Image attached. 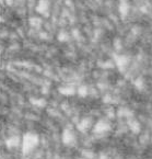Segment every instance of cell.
I'll list each match as a JSON object with an SVG mask.
<instances>
[{"mask_svg":"<svg viewBox=\"0 0 152 159\" xmlns=\"http://www.w3.org/2000/svg\"><path fill=\"white\" fill-rule=\"evenodd\" d=\"M39 136L34 133H26L22 140V153L23 155H30L39 146Z\"/></svg>","mask_w":152,"mask_h":159,"instance_id":"cell-1","label":"cell"},{"mask_svg":"<svg viewBox=\"0 0 152 159\" xmlns=\"http://www.w3.org/2000/svg\"><path fill=\"white\" fill-rule=\"evenodd\" d=\"M61 140H63V143L66 145V146H74L76 144V135L74 133L70 130H65L63 132V135H61Z\"/></svg>","mask_w":152,"mask_h":159,"instance_id":"cell-2","label":"cell"},{"mask_svg":"<svg viewBox=\"0 0 152 159\" xmlns=\"http://www.w3.org/2000/svg\"><path fill=\"white\" fill-rule=\"evenodd\" d=\"M111 130V124L105 120H100L94 125V133L95 134H104V133L108 132Z\"/></svg>","mask_w":152,"mask_h":159,"instance_id":"cell-3","label":"cell"},{"mask_svg":"<svg viewBox=\"0 0 152 159\" xmlns=\"http://www.w3.org/2000/svg\"><path fill=\"white\" fill-rule=\"evenodd\" d=\"M128 63H129V58L127 56H124V55H121V56H115V64H116V66L119 68L121 71H124L125 68L128 66Z\"/></svg>","mask_w":152,"mask_h":159,"instance_id":"cell-4","label":"cell"},{"mask_svg":"<svg viewBox=\"0 0 152 159\" xmlns=\"http://www.w3.org/2000/svg\"><path fill=\"white\" fill-rule=\"evenodd\" d=\"M119 13H121V19H125L126 17L128 16L129 13V2L128 0H121V4H119Z\"/></svg>","mask_w":152,"mask_h":159,"instance_id":"cell-5","label":"cell"},{"mask_svg":"<svg viewBox=\"0 0 152 159\" xmlns=\"http://www.w3.org/2000/svg\"><path fill=\"white\" fill-rule=\"evenodd\" d=\"M128 126H129V130L131 131L133 133L135 134H138V133H140L141 131V125L140 123L138 122L137 120H133V119H129L128 120Z\"/></svg>","mask_w":152,"mask_h":159,"instance_id":"cell-6","label":"cell"},{"mask_svg":"<svg viewBox=\"0 0 152 159\" xmlns=\"http://www.w3.org/2000/svg\"><path fill=\"white\" fill-rule=\"evenodd\" d=\"M20 144V137L19 136H11V137H9L8 140H6V146L8 148H16L19 146Z\"/></svg>","mask_w":152,"mask_h":159,"instance_id":"cell-7","label":"cell"},{"mask_svg":"<svg viewBox=\"0 0 152 159\" xmlns=\"http://www.w3.org/2000/svg\"><path fill=\"white\" fill-rule=\"evenodd\" d=\"M90 126H91V119H83V120L80 122L78 124V130L80 131V132H86V131H88L90 128Z\"/></svg>","mask_w":152,"mask_h":159,"instance_id":"cell-8","label":"cell"},{"mask_svg":"<svg viewBox=\"0 0 152 159\" xmlns=\"http://www.w3.org/2000/svg\"><path fill=\"white\" fill-rule=\"evenodd\" d=\"M117 114H118L119 117H129V119L133 115V111H130V110L127 109V108H121V109L118 110Z\"/></svg>","mask_w":152,"mask_h":159,"instance_id":"cell-9","label":"cell"},{"mask_svg":"<svg viewBox=\"0 0 152 159\" xmlns=\"http://www.w3.org/2000/svg\"><path fill=\"white\" fill-rule=\"evenodd\" d=\"M133 85H135V87H136L138 90H143L144 89V80L142 77H138L133 81Z\"/></svg>","mask_w":152,"mask_h":159,"instance_id":"cell-10","label":"cell"},{"mask_svg":"<svg viewBox=\"0 0 152 159\" xmlns=\"http://www.w3.org/2000/svg\"><path fill=\"white\" fill-rule=\"evenodd\" d=\"M60 92L64 93V94H67V96H70V94H74V89L72 87H66V88H61Z\"/></svg>","mask_w":152,"mask_h":159,"instance_id":"cell-11","label":"cell"},{"mask_svg":"<svg viewBox=\"0 0 152 159\" xmlns=\"http://www.w3.org/2000/svg\"><path fill=\"white\" fill-rule=\"evenodd\" d=\"M79 94L81 97H86V94H88V88H86V86H82V87L79 88Z\"/></svg>","mask_w":152,"mask_h":159,"instance_id":"cell-12","label":"cell"},{"mask_svg":"<svg viewBox=\"0 0 152 159\" xmlns=\"http://www.w3.org/2000/svg\"><path fill=\"white\" fill-rule=\"evenodd\" d=\"M114 47H115V50H121V39L114 40Z\"/></svg>","mask_w":152,"mask_h":159,"instance_id":"cell-13","label":"cell"},{"mask_svg":"<svg viewBox=\"0 0 152 159\" xmlns=\"http://www.w3.org/2000/svg\"><path fill=\"white\" fill-rule=\"evenodd\" d=\"M83 156L86 159H92L94 157V154L92 151H83Z\"/></svg>","mask_w":152,"mask_h":159,"instance_id":"cell-14","label":"cell"},{"mask_svg":"<svg viewBox=\"0 0 152 159\" xmlns=\"http://www.w3.org/2000/svg\"><path fill=\"white\" fill-rule=\"evenodd\" d=\"M103 67H105V68H113L114 67V64L111 60H107L106 63H104V65H103Z\"/></svg>","mask_w":152,"mask_h":159,"instance_id":"cell-15","label":"cell"},{"mask_svg":"<svg viewBox=\"0 0 152 159\" xmlns=\"http://www.w3.org/2000/svg\"><path fill=\"white\" fill-rule=\"evenodd\" d=\"M104 102H112V98H111L109 94H107V96L104 97Z\"/></svg>","mask_w":152,"mask_h":159,"instance_id":"cell-16","label":"cell"},{"mask_svg":"<svg viewBox=\"0 0 152 159\" xmlns=\"http://www.w3.org/2000/svg\"><path fill=\"white\" fill-rule=\"evenodd\" d=\"M98 159H108V156L106 155V154H101L100 155V158Z\"/></svg>","mask_w":152,"mask_h":159,"instance_id":"cell-17","label":"cell"},{"mask_svg":"<svg viewBox=\"0 0 152 159\" xmlns=\"http://www.w3.org/2000/svg\"><path fill=\"white\" fill-rule=\"evenodd\" d=\"M80 159H86V158H80Z\"/></svg>","mask_w":152,"mask_h":159,"instance_id":"cell-18","label":"cell"}]
</instances>
